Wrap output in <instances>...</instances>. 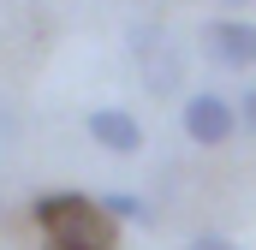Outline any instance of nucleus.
Instances as JSON below:
<instances>
[{
  "instance_id": "nucleus-7",
  "label": "nucleus",
  "mask_w": 256,
  "mask_h": 250,
  "mask_svg": "<svg viewBox=\"0 0 256 250\" xmlns=\"http://www.w3.org/2000/svg\"><path fill=\"white\" fill-rule=\"evenodd\" d=\"M238 131H250V137H256V84L238 96Z\"/></svg>"
},
{
  "instance_id": "nucleus-4",
  "label": "nucleus",
  "mask_w": 256,
  "mask_h": 250,
  "mask_svg": "<svg viewBox=\"0 0 256 250\" xmlns=\"http://www.w3.org/2000/svg\"><path fill=\"white\" fill-rule=\"evenodd\" d=\"M185 137L191 143H202V149H214V143H226L232 131H238V108L226 102V96H214V90H196V96H185Z\"/></svg>"
},
{
  "instance_id": "nucleus-9",
  "label": "nucleus",
  "mask_w": 256,
  "mask_h": 250,
  "mask_svg": "<svg viewBox=\"0 0 256 250\" xmlns=\"http://www.w3.org/2000/svg\"><path fill=\"white\" fill-rule=\"evenodd\" d=\"M226 6V18H238V6H256V0H220Z\"/></svg>"
},
{
  "instance_id": "nucleus-8",
  "label": "nucleus",
  "mask_w": 256,
  "mask_h": 250,
  "mask_svg": "<svg viewBox=\"0 0 256 250\" xmlns=\"http://www.w3.org/2000/svg\"><path fill=\"white\" fill-rule=\"evenodd\" d=\"M185 250H238L232 238H220V232H202V238H191Z\"/></svg>"
},
{
  "instance_id": "nucleus-5",
  "label": "nucleus",
  "mask_w": 256,
  "mask_h": 250,
  "mask_svg": "<svg viewBox=\"0 0 256 250\" xmlns=\"http://www.w3.org/2000/svg\"><path fill=\"white\" fill-rule=\"evenodd\" d=\"M90 143H102L108 155H137L143 149V125H137V114H126V108H90Z\"/></svg>"
},
{
  "instance_id": "nucleus-3",
  "label": "nucleus",
  "mask_w": 256,
  "mask_h": 250,
  "mask_svg": "<svg viewBox=\"0 0 256 250\" xmlns=\"http://www.w3.org/2000/svg\"><path fill=\"white\" fill-rule=\"evenodd\" d=\"M202 54L226 72H256V24L250 18H208L202 24Z\"/></svg>"
},
{
  "instance_id": "nucleus-1",
  "label": "nucleus",
  "mask_w": 256,
  "mask_h": 250,
  "mask_svg": "<svg viewBox=\"0 0 256 250\" xmlns=\"http://www.w3.org/2000/svg\"><path fill=\"white\" fill-rule=\"evenodd\" d=\"M30 214H36L48 250H120V226L84 190H48V196H36Z\"/></svg>"
},
{
  "instance_id": "nucleus-2",
  "label": "nucleus",
  "mask_w": 256,
  "mask_h": 250,
  "mask_svg": "<svg viewBox=\"0 0 256 250\" xmlns=\"http://www.w3.org/2000/svg\"><path fill=\"white\" fill-rule=\"evenodd\" d=\"M126 42H131V60H137V78H143V90H149V96H161V102H167V96H179V90H185V66H191V60H185V42H179L161 18L131 24Z\"/></svg>"
},
{
  "instance_id": "nucleus-6",
  "label": "nucleus",
  "mask_w": 256,
  "mask_h": 250,
  "mask_svg": "<svg viewBox=\"0 0 256 250\" xmlns=\"http://www.w3.org/2000/svg\"><path fill=\"white\" fill-rule=\"evenodd\" d=\"M102 202V214L120 226V220H131V226H155V208L137 196V190H108V196H96Z\"/></svg>"
}]
</instances>
